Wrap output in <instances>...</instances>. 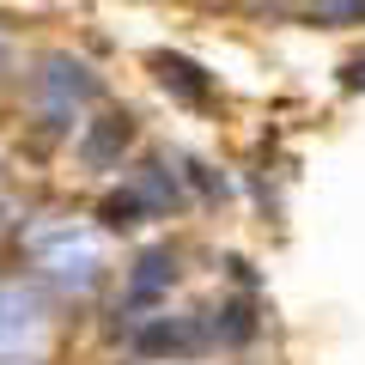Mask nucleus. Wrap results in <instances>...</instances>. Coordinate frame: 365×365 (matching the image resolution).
Returning <instances> with one entry per match:
<instances>
[{
  "label": "nucleus",
  "instance_id": "obj_1",
  "mask_svg": "<svg viewBox=\"0 0 365 365\" xmlns=\"http://www.w3.org/2000/svg\"><path fill=\"white\" fill-rule=\"evenodd\" d=\"M153 67H158V79H165V91H177V98H182L189 110H207V104H213V79L201 73V67L189 61V55L158 49V55H153Z\"/></svg>",
  "mask_w": 365,
  "mask_h": 365
},
{
  "label": "nucleus",
  "instance_id": "obj_2",
  "mask_svg": "<svg viewBox=\"0 0 365 365\" xmlns=\"http://www.w3.org/2000/svg\"><path fill=\"white\" fill-rule=\"evenodd\" d=\"M128 140H134V122L128 116H98V122H91V134L79 140V158L104 170V165H116V158H122V146H128Z\"/></svg>",
  "mask_w": 365,
  "mask_h": 365
},
{
  "label": "nucleus",
  "instance_id": "obj_3",
  "mask_svg": "<svg viewBox=\"0 0 365 365\" xmlns=\"http://www.w3.org/2000/svg\"><path fill=\"white\" fill-rule=\"evenodd\" d=\"M134 347H140L146 359H165V353H189V347H201V335H195V329H182V323H165V317H158V323H146L140 335H134Z\"/></svg>",
  "mask_w": 365,
  "mask_h": 365
},
{
  "label": "nucleus",
  "instance_id": "obj_4",
  "mask_svg": "<svg viewBox=\"0 0 365 365\" xmlns=\"http://www.w3.org/2000/svg\"><path fill=\"white\" fill-rule=\"evenodd\" d=\"M177 280V268H170L165 250H153V256H140V274H134V304H146L158 287H170Z\"/></svg>",
  "mask_w": 365,
  "mask_h": 365
},
{
  "label": "nucleus",
  "instance_id": "obj_5",
  "mask_svg": "<svg viewBox=\"0 0 365 365\" xmlns=\"http://www.w3.org/2000/svg\"><path fill=\"white\" fill-rule=\"evenodd\" d=\"M134 213H140V195H134V189H122V195L104 201V220L110 225H134Z\"/></svg>",
  "mask_w": 365,
  "mask_h": 365
},
{
  "label": "nucleus",
  "instance_id": "obj_6",
  "mask_svg": "<svg viewBox=\"0 0 365 365\" xmlns=\"http://www.w3.org/2000/svg\"><path fill=\"white\" fill-rule=\"evenodd\" d=\"M250 304H232V311H225V341H250Z\"/></svg>",
  "mask_w": 365,
  "mask_h": 365
},
{
  "label": "nucleus",
  "instance_id": "obj_7",
  "mask_svg": "<svg viewBox=\"0 0 365 365\" xmlns=\"http://www.w3.org/2000/svg\"><path fill=\"white\" fill-rule=\"evenodd\" d=\"M359 6H365V0H359Z\"/></svg>",
  "mask_w": 365,
  "mask_h": 365
}]
</instances>
